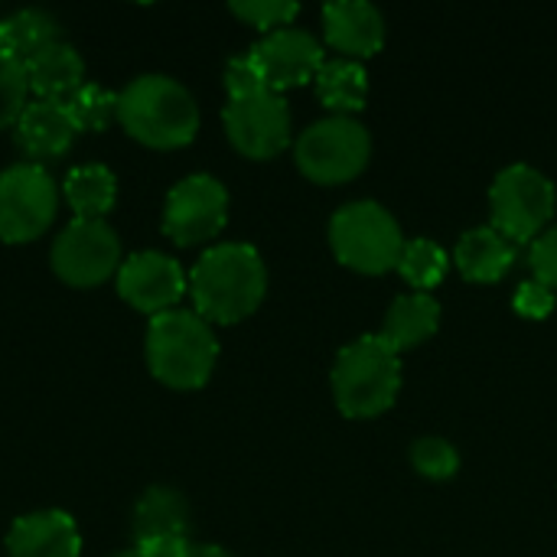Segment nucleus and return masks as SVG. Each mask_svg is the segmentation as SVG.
I'll return each instance as SVG.
<instances>
[{
    "label": "nucleus",
    "instance_id": "nucleus-1",
    "mask_svg": "<svg viewBox=\"0 0 557 557\" xmlns=\"http://www.w3.org/2000/svg\"><path fill=\"white\" fill-rule=\"evenodd\" d=\"M196 313L209 323H238L258 310L268 290L261 255L245 242L212 245L189 271Z\"/></svg>",
    "mask_w": 557,
    "mask_h": 557
},
{
    "label": "nucleus",
    "instance_id": "nucleus-2",
    "mask_svg": "<svg viewBox=\"0 0 557 557\" xmlns=\"http://www.w3.org/2000/svg\"><path fill=\"white\" fill-rule=\"evenodd\" d=\"M228 104L222 111L225 134L238 153L251 160L277 157L290 144V108L281 91L268 88L248 55L225 65Z\"/></svg>",
    "mask_w": 557,
    "mask_h": 557
},
{
    "label": "nucleus",
    "instance_id": "nucleus-3",
    "mask_svg": "<svg viewBox=\"0 0 557 557\" xmlns=\"http://www.w3.org/2000/svg\"><path fill=\"white\" fill-rule=\"evenodd\" d=\"M117 121L140 144L166 150L183 147L196 137L199 104L183 82L163 72H147L131 78L117 91Z\"/></svg>",
    "mask_w": 557,
    "mask_h": 557
},
{
    "label": "nucleus",
    "instance_id": "nucleus-4",
    "mask_svg": "<svg viewBox=\"0 0 557 557\" xmlns=\"http://www.w3.org/2000/svg\"><path fill=\"white\" fill-rule=\"evenodd\" d=\"M219 359L212 323L196 310H163L147 323V366L170 388H199Z\"/></svg>",
    "mask_w": 557,
    "mask_h": 557
},
{
    "label": "nucleus",
    "instance_id": "nucleus-5",
    "mask_svg": "<svg viewBox=\"0 0 557 557\" xmlns=\"http://www.w3.org/2000/svg\"><path fill=\"white\" fill-rule=\"evenodd\" d=\"M401 392L398 352L382 336H362L336 356L333 398L346 418H379Z\"/></svg>",
    "mask_w": 557,
    "mask_h": 557
},
{
    "label": "nucleus",
    "instance_id": "nucleus-6",
    "mask_svg": "<svg viewBox=\"0 0 557 557\" xmlns=\"http://www.w3.org/2000/svg\"><path fill=\"white\" fill-rule=\"evenodd\" d=\"M330 245L339 264L359 274H385L398 268L405 235L395 215L379 202H349L330 222Z\"/></svg>",
    "mask_w": 557,
    "mask_h": 557
},
{
    "label": "nucleus",
    "instance_id": "nucleus-7",
    "mask_svg": "<svg viewBox=\"0 0 557 557\" xmlns=\"http://www.w3.org/2000/svg\"><path fill=\"white\" fill-rule=\"evenodd\" d=\"M490 206L493 228L503 238H509L512 245H532L548 232V222L555 215V183L542 170L516 163L496 176L490 189Z\"/></svg>",
    "mask_w": 557,
    "mask_h": 557
},
{
    "label": "nucleus",
    "instance_id": "nucleus-8",
    "mask_svg": "<svg viewBox=\"0 0 557 557\" xmlns=\"http://www.w3.org/2000/svg\"><path fill=\"white\" fill-rule=\"evenodd\" d=\"M369 153H372L369 131L346 114H333L310 124L294 147L300 173L323 186L349 183L352 176H359L369 163Z\"/></svg>",
    "mask_w": 557,
    "mask_h": 557
},
{
    "label": "nucleus",
    "instance_id": "nucleus-9",
    "mask_svg": "<svg viewBox=\"0 0 557 557\" xmlns=\"http://www.w3.org/2000/svg\"><path fill=\"white\" fill-rule=\"evenodd\" d=\"M59 209V186L39 163H10L0 170V238H39Z\"/></svg>",
    "mask_w": 557,
    "mask_h": 557
},
{
    "label": "nucleus",
    "instance_id": "nucleus-10",
    "mask_svg": "<svg viewBox=\"0 0 557 557\" xmlns=\"http://www.w3.org/2000/svg\"><path fill=\"white\" fill-rule=\"evenodd\" d=\"M52 271L72 287H91L121 268V238L104 219L75 215L52 242Z\"/></svg>",
    "mask_w": 557,
    "mask_h": 557
},
{
    "label": "nucleus",
    "instance_id": "nucleus-11",
    "mask_svg": "<svg viewBox=\"0 0 557 557\" xmlns=\"http://www.w3.org/2000/svg\"><path fill=\"white\" fill-rule=\"evenodd\" d=\"M228 219V189L212 173L183 176L163 206V232L176 245H196L222 232Z\"/></svg>",
    "mask_w": 557,
    "mask_h": 557
},
{
    "label": "nucleus",
    "instance_id": "nucleus-12",
    "mask_svg": "<svg viewBox=\"0 0 557 557\" xmlns=\"http://www.w3.org/2000/svg\"><path fill=\"white\" fill-rule=\"evenodd\" d=\"M245 55L251 59L261 82L274 91H284V88L317 78V72L326 62L320 39L297 26H281L274 33H264Z\"/></svg>",
    "mask_w": 557,
    "mask_h": 557
},
{
    "label": "nucleus",
    "instance_id": "nucleus-13",
    "mask_svg": "<svg viewBox=\"0 0 557 557\" xmlns=\"http://www.w3.org/2000/svg\"><path fill=\"white\" fill-rule=\"evenodd\" d=\"M183 290H186V274H183L180 261L166 251H153V248L134 251L117 268V294L131 307H137L150 317L173 310L176 300L183 297Z\"/></svg>",
    "mask_w": 557,
    "mask_h": 557
},
{
    "label": "nucleus",
    "instance_id": "nucleus-14",
    "mask_svg": "<svg viewBox=\"0 0 557 557\" xmlns=\"http://www.w3.org/2000/svg\"><path fill=\"white\" fill-rule=\"evenodd\" d=\"M82 535L69 512L62 509H36L13 519L7 532L10 557H78Z\"/></svg>",
    "mask_w": 557,
    "mask_h": 557
},
{
    "label": "nucleus",
    "instance_id": "nucleus-15",
    "mask_svg": "<svg viewBox=\"0 0 557 557\" xmlns=\"http://www.w3.org/2000/svg\"><path fill=\"white\" fill-rule=\"evenodd\" d=\"M78 134V124L69 111L65 101L59 98H36L26 101V108L16 117V144L39 160H55L62 157Z\"/></svg>",
    "mask_w": 557,
    "mask_h": 557
},
{
    "label": "nucleus",
    "instance_id": "nucleus-16",
    "mask_svg": "<svg viewBox=\"0 0 557 557\" xmlns=\"http://www.w3.org/2000/svg\"><path fill=\"white\" fill-rule=\"evenodd\" d=\"M323 33L326 42L346 52L352 62L369 59L385 42V20L372 3L362 0H339L323 7Z\"/></svg>",
    "mask_w": 557,
    "mask_h": 557
},
{
    "label": "nucleus",
    "instance_id": "nucleus-17",
    "mask_svg": "<svg viewBox=\"0 0 557 557\" xmlns=\"http://www.w3.org/2000/svg\"><path fill=\"white\" fill-rule=\"evenodd\" d=\"M134 545H153L166 539H189V503L173 486H147L131 519Z\"/></svg>",
    "mask_w": 557,
    "mask_h": 557
},
{
    "label": "nucleus",
    "instance_id": "nucleus-18",
    "mask_svg": "<svg viewBox=\"0 0 557 557\" xmlns=\"http://www.w3.org/2000/svg\"><path fill=\"white\" fill-rule=\"evenodd\" d=\"M23 65H26L29 88L39 98H59V101H65L69 95H75L85 85V59L65 39L46 42Z\"/></svg>",
    "mask_w": 557,
    "mask_h": 557
},
{
    "label": "nucleus",
    "instance_id": "nucleus-19",
    "mask_svg": "<svg viewBox=\"0 0 557 557\" xmlns=\"http://www.w3.org/2000/svg\"><path fill=\"white\" fill-rule=\"evenodd\" d=\"M454 261L460 268V274L473 284H496L509 274L512 261H516V245L509 238H503L493 225H480L463 232Z\"/></svg>",
    "mask_w": 557,
    "mask_h": 557
},
{
    "label": "nucleus",
    "instance_id": "nucleus-20",
    "mask_svg": "<svg viewBox=\"0 0 557 557\" xmlns=\"http://www.w3.org/2000/svg\"><path fill=\"white\" fill-rule=\"evenodd\" d=\"M437 326H441V304L431 294H408L388 307L379 336L401 356L405 349L428 343L437 333Z\"/></svg>",
    "mask_w": 557,
    "mask_h": 557
},
{
    "label": "nucleus",
    "instance_id": "nucleus-21",
    "mask_svg": "<svg viewBox=\"0 0 557 557\" xmlns=\"http://www.w3.org/2000/svg\"><path fill=\"white\" fill-rule=\"evenodd\" d=\"M62 193L75 215L82 219H104V212L114 206L117 196V176L104 163H82L65 173Z\"/></svg>",
    "mask_w": 557,
    "mask_h": 557
},
{
    "label": "nucleus",
    "instance_id": "nucleus-22",
    "mask_svg": "<svg viewBox=\"0 0 557 557\" xmlns=\"http://www.w3.org/2000/svg\"><path fill=\"white\" fill-rule=\"evenodd\" d=\"M317 95L326 108H333L336 114L352 117L356 111H362L366 95H369V78L362 62L352 59H333L323 62V69L317 72Z\"/></svg>",
    "mask_w": 557,
    "mask_h": 557
},
{
    "label": "nucleus",
    "instance_id": "nucleus-23",
    "mask_svg": "<svg viewBox=\"0 0 557 557\" xmlns=\"http://www.w3.org/2000/svg\"><path fill=\"white\" fill-rule=\"evenodd\" d=\"M52 39H59V23L42 7H23L10 16H0V52H10L26 62Z\"/></svg>",
    "mask_w": 557,
    "mask_h": 557
},
{
    "label": "nucleus",
    "instance_id": "nucleus-24",
    "mask_svg": "<svg viewBox=\"0 0 557 557\" xmlns=\"http://www.w3.org/2000/svg\"><path fill=\"white\" fill-rule=\"evenodd\" d=\"M447 268H450V258L437 242H428V238L405 242L398 271L414 287V294H428L431 287H437L447 277Z\"/></svg>",
    "mask_w": 557,
    "mask_h": 557
},
{
    "label": "nucleus",
    "instance_id": "nucleus-25",
    "mask_svg": "<svg viewBox=\"0 0 557 557\" xmlns=\"http://www.w3.org/2000/svg\"><path fill=\"white\" fill-rule=\"evenodd\" d=\"M78 131H104L114 117H117V91L98 85V82H85L75 95L65 98Z\"/></svg>",
    "mask_w": 557,
    "mask_h": 557
},
{
    "label": "nucleus",
    "instance_id": "nucleus-26",
    "mask_svg": "<svg viewBox=\"0 0 557 557\" xmlns=\"http://www.w3.org/2000/svg\"><path fill=\"white\" fill-rule=\"evenodd\" d=\"M26 91H29V78L23 59L0 52V131L7 124H16L20 111L26 108Z\"/></svg>",
    "mask_w": 557,
    "mask_h": 557
},
{
    "label": "nucleus",
    "instance_id": "nucleus-27",
    "mask_svg": "<svg viewBox=\"0 0 557 557\" xmlns=\"http://www.w3.org/2000/svg\"><path fill=\"white\" fill-rule=\"evenodd\" d=\"M411 463L428 480H454L460 470V454L444 437H421L411 447Z\"/></svg>",
    "mask_w": 557,
    "mask_h": 557
},
{
    "label": "nucleus",
    "instance_id": "nucleus-28",
    "mask_svg": "<svg viewBox=\"0 0 557 557\" xmlns=\"http://www.w3.org/2000/svg\"><path fill=\"white\" fill-rule=\"evenodd\" d=\"M232 13L242 16L245 23L258 26V29L274 33V29L287 26L300 13V7L294 0H235Z\"/></svg>",
    "mask_w": 557,
    "mask_h": 557
},
{
    "label": "nucleus",
    "instance_id": "nucleus-29",
    "mask_svg": "<svg viewBox=\"0 0 557 557\" xmlns=\"http://www.w3.org/2000/svg\"><path fill=\"white\" fill-rule=\"evenodd\" d=\"M512 307H516V313L525 317V320H545V317L555 310V290L532 277V281L519 284Z\"/></svg>",
    "mask_w": 557,
    "mask_h": 557
},
{
    "label": "nucleus",
    "instance_id": "nucleus-30",
    "mask_svg": "<svg viewBox=\"0 0 557 557\" xmlns=\"http://www.w3.org/2000/svg\"><path fill=\"white\" fill-rule=\"evenodd\" d=\"M529 264H532V274L535 281H542L545 287H557V225H552L542 238L532 242V251H529Z\"/></svg>",
    "mask_w": 557,
    "mask_h": 557
},
{
    "label": "nucleus",
    "instance_id": "nucleus-31",
    "mask_svg": "<svg viewBox=\"0 0 557 557\" xmlns=\"http://www.w3.org/2000/svg\"><path fill=\"white\" fill-rule=\"evenodd\" d=\"M186 557H232V555H228L225 548H219V545H193Z\"/></svg>",
    "mask_w": 557,
    "mask_h": 557
},
{
    "label": "nucleus",
    "instance_id": "nucleus-32",
    "mask_svg": "<svg viewBox=\"0 0 557 557\" xmlns=\"http://www.w3.org/2000/svg\"><path fill=\"white\" fill-rule=\"evenodd\" d=\"M108 557H147L140 548H124V552H114V555Z\"/></svg>",
    "mask_w": 557,
    "mask_h": 557
}]
</instances>
